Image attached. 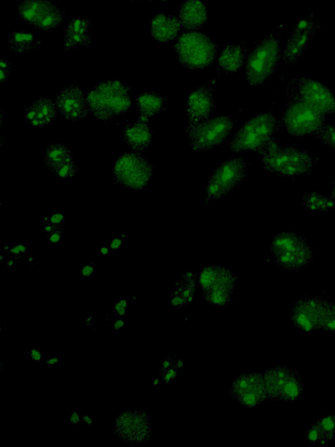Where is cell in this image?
<instances>
[{"label":"cell","mask_w":335,"mask_h":447,"mask_svg":"<svg viewBox=\"0 0 335 447\" xmlns=\"http://www.w3.org/2000/svg\"><path fill=\"white\" fill-rule=\"evenodd\" d=\"M265 171L281 178H297L312 174L313 168L319 163V157H313L302 150L297 144L281 146L273 139L258 153Z\"/></svg>","instance_id":"cell-1"},{"label":"cell","mask_w":335,"mask_h":447,"mask_svg":"<svg viewBox=\"0 0 335 447\" xmlns=\"http://www.w3.org/2000/svg\"><path fill=\"white\" fill-rule=\"evenodd\" d=\"M90 111L100 121L122 117L131 108V89L122 82L110 80L97 85L86 95Z\"/></svg>","instance_id":"cell-2"},{"label":"cell","mask_w":335,"mask_h":447,"mask_svg":"<svg viewBox=\"0 0 335 447\" xmlns=\"http://www.w3.org/2000/svg\"><path fill=\"white\" fill-rule=\"evenodd\" d=\"M281 122L272 112L261 113L244 122L227 143L232 153H259L271 142L281 129Z\"/></svg>","instance_id":"cell-3"},{"label":"cell","mask_w":335,"mask_h":447,"mask_svg":"<svg viewBox=\"0 0 335 447\" xmlns=\"http://www.w3.org/2000/svg\"><path fill=\"white\" fill-rule=\"evenodd\" d=\"M326 114L317 110L296 93L288 89V98L281 118V124L294 138L316 135L327 124Z\"/></svg>","instance_id":"cell-4"},{"label":"cell","mask_w":335,"mask_h":447,"mask_svg":"<svg viewBox=\"0 0 335 447\" xmlns=\"http://www.w3.org/2000/svg\"><path fill=\"white\" fill-rule=\"evenodd\" d=\"M271 254L276 264L288 272L308 268L313 259L311 246L294 233H280L271 241Z\"/></svg>","instance_id":"cell-5"},{"label":"cell","mask_w":335,"mask_h":447,"mask_svg":"<svg viewBox=\"0 0 335 447\" xmlns=\"http://www.w3.org/2000/svg\"><path fill=\"white\" fill-rule=\"evenodd\" d=\"M218 46L208 36L189 31L179 36L175 49L176 59L190 70H204L214 63Z\"/></svg>","instance_id":"cell-6"},{"label":"cell","mask_w":335,"mask_h":447,"mask_svg":"<svg viewBox=\"0 0 335 447\" xmlns=\"http://www.w3.org/2000/svg\"><path fill=\"white\" fill-rule=\"evenodd\" d=\"M281 49L282 43L273 35L268 36L255 45L246 66L248 84L252 86L261 85L275 73Z\"/></svg>","instance_id":"cell-7"},{"label":"cell","mask_w":335,"mask_h":447,"mask_svg":"<svg viewBox=\"0 0 335 447\" xmlns=\"http://www.w3.org/2000/svg\"><path fill=\"white\" fill-rule=\"evenodd\" d=\"M237 280L232 270L219 266H207L198 277L204 300L218 308L225 307L232 301L234 292L239 286Z\"/></svg>","instance_id":"cell-8"},{"label":"cell","mask_w":335,"mask_h":447,"mask_svg":"<svg viewBox=\"0 0 335 447\" xmlns=\"http://www.w3.org/2000/svg\"><path fill=\"white\" fill-rule=\"evenodd\" d=\"M268 400L296 403L304 392L303 378L297 370L276 366L264 373Z\"/></svg>","instance_id":"cell-9"},{"label":"cell","mask_w":335,"mask_h":447,"mask_svg":"<svg viewBox=\"0 0 335 447\" xmlns=\"http://www.w3.org/2000/svg\"><path fill=\"white\" fill-rule=\"evenodd\" d=\"M247 164L240 157H232L215 169L205 188L206 202L221 200L244 182Z\"/></svg>","instance_id":"cell-10"},{"label":"cell","mask_w":335,"mask_h":447,"mask_svg":"<svg viewBox=\"0 0 335 447\" xmlns=\"http://www.w3.org/2000/svg\"><path fill=\"white\" fill-rule=\"evenodd\" d=\"M154 171L153 164L140 153H125L114 163V180L117 185L143 190L152 179Z\"/></svg>","instance_id":"cell-11"},{"label":"cell","mask_w":335,"mask_h":447,"mask_svg":"<svg viewBox=\"0 0 335 447\" xmlns=\"http://www.w3.org/2000/svg\"><path fill=\"white\" fill-rule=\"evenodd\" d=\"M233 126L232 119L228 115H221L203 122L188 136L190 149L194 153L215 149L228 138Z\"/></svg>","instance_id":"cell-12"},{"label":"cell","mask_w":335,"mask_h":447,"mask_svg":"<svg viewBox=\"0 0 335 447\" xmlns=\"http://www.w3.org/2000/svg\"><path fill=\"white\" fill-rule=\"evenodd\" d=\"M113 434L122 442L145 444L153 434L150 417L140 410H126L115 420Z\"/></svg>","instance_id":"cell-13"},{"label":"cell","mask_w":335,"mask_h":447,"mask_svg":"<svg viewBox=\"0 0 335 447\" xmlns=\"http://www.w3.org/2000/svg\"><path fill=\"white\" fill-rule=\"evenodd\" d=\"M230 396L241 406L255 408L268 400L264 375L247 371L239 375L230 388Z\"/></svg>","instance_id":"cell-14"},{"label":"cell","mask_w":335,"mask_h":447,"mask_svg":"<svg viewBox=\"0 0 335 447\" xmlns=\"http://www.w3.org/2000/svg\"><path fill=\"white\" fill-rule=\"evenodd\" d=\"M320 27V21L313 13L298 20L288 38L287 44L283 53L284 63L287 65L297 63Z\"/></svg>","instance_id":"cell-15"},{"label":"cell","mask_w":335,"mask_h":447,"mask_svg":"<svg viewBox=\"0 0 335 447\" xmlns=\"http://www.w3.org/2000/svg\"><path fill=\"white\" fill-rule=\"evenodd\" d=\"M325 298L306 297L298 299L291 309V320L297 329L313 333L320 329Z\"/></svg>","instance_id":"cell-16"},{"label":"cell","mask_w":335,"mask_h":447,"mask_svg":"<svg viewBox=\"0 0 335 447\" xmlns=\"http://www.w3.org/2000/svg\"><path fill=\"white\" fill-rule=\"evenodd\" d=\"M289 89L324 114H335V96L320 82L306 78L295 79L291 81Z\"/></svg>","instance_id":"cell-17"},{"label":"cell","mask_w":335,"mask_h":447,"mask_svg":"<svg viewBox=\"0 0 335 447\" xmlns=\"http://www.w3.org/2000/svg\"><path fill=\"white\" fill-rule=\"evenodd\" d=\"M216 109L214 92L210 86L204 85L189 96L186 102L187 120L186 135L189 136L194 129L203 122L210 120Z\"/></svg>","instance_id":"cell-18"},{"label":"cell","mask_w":335,"mask_h":447,"mask_svg":"<svg viewBox=\"0 0 335 447\" xmlns=\"http://www.w3.org/2000/svg\"><path fill=\"white\" fill-rule=\"evenodd\" d=\"M57 109L65 119L72 122L84 120L89 114L88 98L77 86L65 88L58 93Z\"/></svg>","instance_id":"cell-19"},{"label":"cell","mask_w":335,"mask_h":447,"mask_svg":"<svg viewBox=\"0 0 335 447\" xmlns=\"http://www.w3.org/2000/svg\"><path fill=\"white\" fill-rule=\"evenodd\" d=\"M153 133L147 122L138 120L125 124L121 138L135 153H142L149 148Z\"/></svg>","instance_id":"cell-20"},{"label":"cell","mask_w":335,"mask_h":447,"mask_svg":"<svg viewBox=\"0 0 335 447\" xmlns=\"http://www.w3.org/2000/svg\"><path fill=\"white\" fill-rule=\"evenodd\" d=\"M56 107L57 104L52 99L42 97L25 109V117L28 124L34 127H46L56 120Z\"/></svg>","instance_id":"cell-21"},{"label":"cell","mask_w":335,"mask_h":447,"mask_svg":"<svg viewBox=\"0 0 335 447\" xmlns=\"http://www.w3.org/2000/svg\"><path fill=\"white\" fill-rule=\"evenodd\" d=\"M90 26L91 23L88 19L81 17L74 18L68 24L65 32V48L68 49L91 46L93 38L88 34Z\"/></svg>","instance_id":"cell-22"},{"label":"cell","mask_w":335,"mask_h":447,"mask_svg":"<svg viewBox=\"0 0 335 447\" xmlns=\"http://www.w3.org/2000/svg\"><path fill=\"white\" fill-rule=\"evenodd\" d=\"M178 17L183 28L195 30L208 20L206 6L200 0H186L178 10Z\"/></svg>","instance_id":"cell-23"},{"label":"cell","mask_w":335,"mask_h":447,"mask_svg":"<svg viewBox=\"0 0 335 447\" xmlns=\"http://www.w3.org/2000/svg\"><path fill=\"white\" fill-rule=\"evenodd\" d=\"M306 439L313 444L326 445L335 441V413L326 414L311 425Z\"/></svg>","instance_id":"cell-24"},{"label":"cell","mask_w":335,"mask_h":447,"mask_svg":"<svg viewBox=\"0 0 335 447\" xmlns=\"http://www.w3.org/2000/svg\"><path fill=\"white\" fill-rule=\"evenodd\" d=\"M180 27L178 18L162 13L151 21L150 32L157 41L171 42L178 36Z\"/></svg>","instance_id":"cell-25"},{"label":"cell","mask_w":335,"mask_h":447,"mask_svg":"<svg viewBox=\"0 0 335 447\" xmlns=\"http://www.w3.org/2000/svg\"><path fill=\"white\" fill-rule=\"evenodd\" d=\"M136 104L139 112V120L147 122L151 117H156L166 110L167 100L159 93L145 92L136 97Z\"/></svg>","instance_id":"cell-26"},{"label":"cell","mask_w":335,"mask_h":447,"mask_svg":"<svg viewBox=\"0 0 335 447\" xmlns=\"http://www.w3.org/2000/svg\"><path fill=\"white\" fill-rule=\"evenodd\" d=\"M247 48L243 45L228 44L218 60V73H235L243 67Z\"/></svg>","instance_id":"cell-27"},{"label":"cell","mask_w":335,"mask_h":447,"mask_svg":"<svg viewBox=\"0 0 335 447\" xmlns=\"http://www.w3.org/2000/svg\"><path fill=\"white\" fill-rule=\"evenodd\" d=\"M51 0H20L18 15L31 26H36Z\"/></svg>","instance_id":"cell-28"},{"label":"cell","mask_w":335,"mask_h":447,"mask_svg":"<svg viewBox=\"0 0 335 447\" xmlns=\"http://www.w3.org/2000/svg\"><path fill=\"white\" fill-rule=\"evenodd\" d=\"M41 45L37 41L34 34L24 31H14L11 32L7 39V46L11 52L14 53H25L37 49Z\"/></svg>","instance_id":"cell-29"},{"label":"cell","mask_w":335,"mask_h":447,"mask_svg":"<svg viewBox=\"0 0 335 447\" xmlns=\"http://www.w3.org/2000/svg\"><path fill=\"white\" fill-rule=\"evenodd\" d=\"M73 154L70 148L64 143H52L46 148L44 164L49 169L57 167L64 162L73 160Z\"/></svg>","instance_id":"cell-30"},{"label":"cell","mask_w":335,"mask_h":447,"mask_svg":"<svg viewBox=\"0 0 335 447\" xmlns=\"http://www.w3.org/2000/svg\"><path fill=\"white\" fill-rule=\"evenodd\" d=\"M197 276L192 271H187L183 273L175 285V290L173 294L178 295L185 301L186 306L194 300L197 290Z\"/></svg>","instance_id":"cell-31"},{"label":"cell","mask_w":335,"mask_h":447,"mask_svg":"<svg viewBox=\"0 0 335 447\" xmlns=\"http://www.w3.org/2000/svg\"><path fill=\"white\" fill-rule=\"evenodd\" d=\"M302 203L305 208L313 212H327L335 209V201L320 192L305 193Z\"/></svg>","instance_id":"cell-32"},{"label":"cell","mask_w":335,"mask_h":447,"mask_svg":"<svg viewBox=\"0 0 335 447\" xmlns=\"http://www.w3.org/2000/svg\"><path fill=\"white\" fill-rule=\"evenodd\" d=\"M65 20V14L60 7L53 4H50L48 8L42 14L34 27L42 32H49L56 28Z\"/></svg>","instance_id":"cell-33"},{"label":"cell","mask_w":335,"mask_h":447,"mask_svg":"<svg viewBox=\"0 0 335 447\" xmlns=\"http://www.w3.org/2000/svg\"><path fill=\"white\" fill-rule=\"evenodd\" d=\"M183 367V362L182 359L173 358V356H169L165 359L163 363H162L160 370V378L164 383L168 384L172 383L178 376V371Z\"/></svg>","instance_id":"cell-34"},{"label":"cell","mask_w":335,"mask_h":447,"mask_svg":"<svg viewBox=\"0 0 335 447\" xmlns=\"http://www.w3.org/2000/svg\"><path fill=\"white\" fill-rule=\"evenodd\" d=\"M325 332H335V302L326 299L324 304L320 329Z\"/></svg>","instance_id":"cell-35"},{"label":"cell","mask_w":335,"mask_h":447,"mask_svg":"<svg viewBox=\"0 0 335 447\" xmlns=\"http://www.w3.org/2000/svg\"><path fill=\"white\" fill-rule=\"evenodd\" d=\"M78 167L74 163V160L64 162V163L57 165V167L50 169V171L58 178L67 179L73 178L78 172Z\"/></svg>","instance_id":"cell-36"},{"label":"cell","mask_w":335,"mask_h":447,"mask_svg":"<svg viewBox=\"0 0 335 447\" xmlns=\"http://www.w3.org/2000/svg\"><path fill=\"white\" fill-rule=\"evenodd\" d=\"M326 146L334 150L335 148V125L324 124L315 135Z\"/></svg>","instance_id":"cell-37"},{"label":"cell","mask_w":335,"mask_h":447,"mask_svg":"<svg viewBox=\"0 0 335 447\" xmlns=\"http://www.w3.org/2000/svg\"><path fill=\"white\" fill-rule=\"evenodd\" d=\"M64 219V214H53L46 216L43 219V231L48 233L53 229L57 228V227L63 226Z\"/></svg>","instance_id":"cell-38"},{"label":"cell","mask_w":335,"mask_h":447,"mask_svg":"<svg viewBox=\"0 0 335 447\" xmlns=\"http://www.w3.org/2000/svg\"><path fill=\"white\" fill-rule=\"evenodd\" d=\"M11 71H12V63L9 60H6L5 58H1L0 59V82H1V84H5L7 81Z\"/></svg>","instance_id":"cell-39"},{"label":"cell","mask_w":335,"mask_h":447,"mask_svg":"<svg viewBox=\"0 0 335 447\" xmlns=\"http://www.w3.org/2000/svg\"><path fill=\"white\" fill-rule=\"evenodd\" d=\"M63 236V226L57 227V228L53 229L51 232L48 233V239L49 242L55 245L60 242L61 238Z\"/></svg>","instance_id":"cell-40"},{"label":"cell","mask_w":335,"mask_h":447,"mask_svg":"<svg viewBox=\"0 0 335 447\" xmlns=\"http://www.w3.org/2000/svg\"><path fill=\"white\" fill-rule=\"evenodd\" d=\"M127 299H122L114 304V312L118 316H124L127 313Z\"/></svg>","instance_id":"cell-41"},{"label":"cell","mask_w":335,"mask_h":447,"mask_svg":"<svg viewBox=\"0 0 335 447\" xmlns=\"http://www.w3.org/2000/svg\"><path fill=\"white\" fill-rule=\"evenodd\" d=\"M27 252V248L23 246V245H19V246L13 247L11 248L9 251L10 254L16 258L21 257V256L26 254Z\"/></svg>","instance_id":"cell-42"},{"label":"cell","mask_w":335,"mask_h":447,"mask_svg":"<svg viewBox=\"0 0 335 447\" xmlns=\"http://www.w3.org/2000/svg\"><path fill=\"white\" fill-rule=\"evenodd\" d=\"M171 302L172 307L174 309H182L186 306L185 301L181 297L173 294H171Z\"/></svg>","instance_id":"cell-43"},{"label":"cell","mask_w":335,"mask_h":447,"mask_svg":"<svg viewBox=\"0 0 335 447\" xmlns=\"http://www.w3.org/2000/svg\"><path fill=\"white\" fill-rule=\"evenodd\" d=\"M29 358L34 359V361H41L43 358V354L41 351L37 349H32L30 351L28 352Z\"/></svg>","instance_id":"cell-44"},{"label":"cell","mask_w":335,"mask_h":447,"mask_svg":"<svg viewBox=\"0 0 335 447\" xmlns=\"http://www.w3.org/2000/svg\"><path fill=\"white\" fill-rule=\"evenodd\" d=\"M93 268L92 266H90V265H86L81 269L82 276L85 277L91 276L93 275Z\"/></svg>","instance_id":"cell-45"},{"label":"cell","mask_w":335,"mask_h":447,"mask_svg":"<svg viewBox=\"0 0 335 447\" xmlns=\"http://www.w3.org/2000/svg\"><path fill=\"white\" fill-rule=\"evenodd\" d=\"M121 243H122V241L120 239L111 240V242H110L111 250H113L114 252H117L119 250V247H121Z\"/></svg>","instance_id":"cell-46"},{"label":"cell","mask_w":335,"mask_h":447,"mask_svg":"<svg viewBox=\"0 0 335 447\" xmlns=\"http://www.w3.org/2000/svg\"><path fill=\"white\" fill-rule=\"evenodd\" d=\"M80 417H79V414L77 413H72L70 416V423L74 425H77L80 423Z\"/></svg>","instance_id":"cell-47"},{"label":"cell","mask_w":335,"mask_h":447,"mask_svg":"<svg viewBox=\"0 0 335 447\" xmlns=\"http://www.w3.org/2000/svg\"><path fill=\"white\" fill-rule=\"evenodd\" d=\"M124 327V322L122 320H118L114 323V330H121Z\"/></svg>","instance_id":"cell-48"},{"label":"cell","mask_w":335,"mask_h":447,"mask_svg":"<svg viewBox=\"0 0 335 447\" xmlns=\"http://www.w3.org/2000/svg\"><path fill=\"white\" fill-rule=\"evenodd\" d=\"M60 361V358H49L48 360H46V364H48V365H55V364L58 363V362Z\"/></svg>","instance_id":"cell-49"},{"label":"cell","mask_w":335,"mask_h":447,"mask_svg":"<svg viewBox=\"0 0 335 447\" xmlns=\"http://www.w3.org/2000/svg\"><path fill=\"white\" fill-rule=\"evenodd\" d=\"M331 185H332V188H331L329 197L335 201V182H331Z\"/></svg>","instance_id":"cell-50"},{"label":"cell","mask_w":335,"mask_h":447,"mask_svg":"<svg viewBox=\"0 0 335 447\" xmlns=\"http://www.w3.org/2000/svg\"><path fill=\"white\" fill-rule=\"evenodd\" d=\"M110 254V250L107 247H100V254L107 255Z\"/></svg>","instance_id":"cell-51"},{"label":"cell","mask_w":335,"mask_h":447,"mask_svg":"<svg viewBox=\"0 0 335 447\" xmlns=\"http://www.w3.org/2000/svg\"><path fill=\"white\" fill-rule=\"evenodd\" d=\"M82 420H84L85 423L88 425H93V421H92L91 417L90 416L85 415L82 417Z\"/></svg>","instance_id":"cell-52"},{"label":"cell","mask_w":335,"mask_h":447,"mask_svg":"<svg viewBox=\"0 0 335 447\" xmlns=\"http://www.w3.org/2000/svg\"><path fill=\"white\" fill-rule=\"evenodd\" d=\"M142 1H146V0H142ZM162 1H165V0H162Z\"/></svg>","instance_id":"cell-53"},{"label":"cell","mask_w":335,"mask_h":447,"mask_svg":"<svg viewBox=\"0 0 335 447\" xmlns=\"http://www.w3.org/2000/svg\"><path fill=\"white\" fill-rule=\"evenodd\" d=\"M334 150H335V148H334Z\"/></svg>","instance_id":"cell-54"}]
</instances>
